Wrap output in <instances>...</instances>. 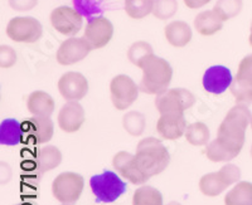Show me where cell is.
Returning <instances> with one entry per match:
<instances>
[{
  "mask_svg": "<svg viewBox=\"0 0 252 205\" xmlns=\"http://www.w3.org/2000/svg\"><path fill=\"white\" fill-rule=\"evenodd\" d=\"M251 120V112L247 106L236 105L227 112L224 120L218 127L217 140L236 156L244 147L245 132Z\"/></svg>",
  "mask_w": 252,
  "mask_h": 205,
  "instance_id": "1",
  "label": "cell"
},
{
  "mask_svg": "<svg viewBox=\"0 0 252 205\" xmlns=\"http://www.w3.org/2000/svg\"><path fill=\"white\" fill-rule=\"evenodd\" d=\"M134 161L144 174L149 177L163 173L170 161L169 151L155 137H146L138 144Z\"/></svg>",
  "mask_w": 252,
  "mask_h": 205,
  "instance_id": "2",
  "label": "cell"
},
{
  "mask_svg": "<svg viewBox=\"0 0 252 205\" xmlns=\"http://www.w3.org/2000/svg\"><path fill=\"white\" fill-rule=\"evenodd\" d=\"M140 69L143 71L139 86L141 92L158 96L168 89L173 77V69L169 62L153 55L141 63Z\"/></svg>",
  "mask_w": 252,
  "mask_h": 205,
  "instance_id": "3",
  "label": "cell"
},
{
  "mask_svg": "<svg viewBox=\"0 0 252 205\" xmlns=\"http://www.w3.org/2000/svg\"><path fill=\"white\" fill-rule=\"evenodd\" d=\"M90 186L97 203H114L126 193V182L114 171L105 170L102 174L94 175Z\"/></svg>",
  "mask_w": 252,
  "mask_h": 205,
  "instance_id": "4",
  "label": "cell"
},
{
  "mask_svg": "<svg viewBox=\"0 0 252 205\" xmlns=\"http://www.w3.org/2000/svg\"><path fill=\"white\" fill-rule=\"evenodd\" d=\"M195 103V96L186 88H170L155 98V107L160 115L184 114Z\"/></svg>",
  "mask_w": 252,
  "mask_h": 205,
  "instance_id": "5",
  "label": "cell"
},
{
  "mask_svg": "<svg viewBox=\"0 0 252 205\" xmlns=\"http://www.w3.org/2000/svg\"><path fill=\"white\" fill-rule=\"evenodd\" d=\"M85 181L80 174L67 171L58 175L52 182V194L62 204H73L80 199Z\"/></svg>",
  "mask_w": 252,
  "mask_h": 205,
  "instance_id": "6",
  "label": "cell"
},
{
  "mask_svg": "<svg viewBox=\"0 0 252 205\" xmlns=\"http://www.w3.org/2000/svg\"><path fill=\"white\" fill-rule=\"evenodd\" d=\"M42 34L43 27L33 17H15L6 26V35L15 43H35Z\"/></svg>",
  "mask_w": 252,
  "mask_h": 205,
  "instance_id": "7",
  "label": "cell"
},
{
  "mask_svg": "<svg viewBox=\"0 0 252 205\" xmlns=\"http://www.w3.org/2000/svg\"><path fill=\"white\" fill-rule=\"evenodd\" d=\"M139 87L126 74H118L110 82V97L112 105L119 111L129 109L138 100Z\"/></svg>",
  "mask_w": 252,
  "mask_h": 205,
  "instance_id": "8",
  "label": "cell"
},
{
  "mask_svg": "<svg viewBox=\"0 0 252 205\" xmlns=\"http://www.w3.org/2000/svg\"><path fill=\"white\" fill-rule=\"evenodd\" d=\"M49 20L53 29L66 37L76 35L83 26L82 14L76 9L66 5L53 9L49 15Z\"/></svg>",
  "mask_w": 252,
  "mask_h": 205,
  "instance_id": "9",
  "label": "cell"
},
{
  "mask_svg": "<svg viewBox=\"0 0 252 205\" xmlns=\"http://www.w3.org/2000/svg\"><path fill=\"white\" fill-rule=\"evenodd\" d=\"M91 51V46L85 38L71 37L61 43L56 59L61 66H72L85 59Z\"/></svg>",
  "mask_w": 252,
  "mask_h": 205,
  "instance_id": "10",
  "label": "cell"
},
{
  "mask_svg": "<svg viewBox=\"0 0 252 205\" xmlns=\"http://www.w3.org/2000/svg\"><path fill=\"white\" fill-rule=\"evenodd\" d=\"M24 140L32 145H42L53 137L55 125L51 117L33 116L23 122Z\"/></svg>",
  "mask_w": 252,
  "mask_h": 205,
  "instance_id": "11",
  "label": "cell"
},
{
  "mask_svg": "<svg viewBox=\"0 0 252 205\" xmlns=\"http://www.w3.org/2000/svg\"><path fill=\"white\" fill-rule=\"evenodd\" d=\"M114 37V26L107 18L96 17L89 20L83 38L92 49H101L107 46Z\"/></svg>",
  "mask_w": 252,
  "mask_h": 205,
  "instance_id": "12",
  "label": "cell"
},
{
  "mask_svg": "<svg viewBox=\"0 0 252 205\" xmlns=\"http://www.w3.org/2000/svg\"><path fill=\"white\" fill-rule=\"evenodd\" d=\"M58 91L66 101H81L89 92V81L80 72H67L58 81Z\"/></svg>",
  "mask_w": 252,
  "mask_h": 205,
  "instance_id": "13",
  "label": "cell"
},
{
  "mask_svg": "<svg viewBox=\"0 0 252 205\" xmlns=\"http://www.w3.org/2000/svg\"><path fill=\"white\" fill-rule=\"evenodd\" d=\"M86 120V115L78 101H68L58 114V126L67 134L77 132Z\"/></svg>",
  "mask_w": 252,
  "mask_h": 205,
  "instance_id": "14",
  "label": "cell"
},
{
  "mask_svg": "<svg viewBox=\"0 0 252 205\" xmlns=\"http://www.w3.org/2000/svg\"><path fill=\"white\" fill-rule=\"evenodd\" d=\"M112 165L116 169V171L120 173L121 176L129 180L134 185H143L144 182L150 179L136 166L134 161V155L126 151H120L115 155L112 159Z\"/></svg>",
  "mask_w": 252,
  "mask_h": 205,
  "instance_id": "15",
  "label": "cell"
},
{
  "mask_svg": "<svg viewBox=\"0 0 252 205\" xmlns=\"http://www.w3.org/2000/svg\"><path fill=\"white\" fill-rule=\"evenodd\" d=\"M233 82L232 73L224 66L209 67L203 74V87L212 94H220L227 91Z\"/></svg>",
  "mask_w": 252,
  "mask_h": 205,
  "instance_id": "16",
  "label": "cell"
},
{
  "mask_svg": "<svg viewBox=\"0 0 252 205\" xmlns=\"http://www.w3.org/2000/svg\"><path fill=\"white\" fill-rule=\"evenodd\" d=\"M187 121L184 114L160 115L157 123V131L165 140H178L186 135Z\"/></svg>",
  "mask_w": 252,
  "mask_h": 205,
  "instance_id": "17",
  "label": "cell"
},
{
  "mask_svg": "<svg viewBox=\"0 0 252 205\" xmlns=\"http://www.w3.org/2000/svg\"><path fill=\"white\" fill-rule=\"evenodd\" d=\"M164 35L166 42L175 48H183L192 40L193 33L188 23L183 20H174L166 24L164 28Z\"/></svg>",
  "mask_w": 252,
  "mask_h": 205,
  "instance_id": "18",
  "label": "cell"
},
{
  "mask_svg": "<svg viewBox=\"0 0 252 205\" xmlns=\"http://www.w3.org/2000/svg\"><path fill=\"white\" fill-rule=\"evenodd\" d=\"M27 107L33 116L51 117L55 111V100L47 92L34 91L28 96Z\"/></svg>",
  "mask_w": 252,
  "mask_h": 205,
  "instance_id": "19",
  "label": "cell"
},
{
  "mask_svg": "<svg viewBox=\"0 0 252 205\" xmlns=\"http://www.w3.org/2000/svg\"><path fill=\"white\" fill-rule=\"evenodd\" d=\"M228 186H231V182L228 181L220 169L217 173H209V174L203 175L199 180V190L207 197H217L223 193Z\"/></svg>",
  "mask_w": 252,
  "mask_h": 205,
  "instance_id": "20",
  "label": "cell"
},
{
  "mask_svg": "<svg viewBox=\"0 0 252 205\" xmlns=\"http://www.w3.org/2000/svg\"><path fill=\"white\" fill-rule=\"evenodd\" d=\"M223 20L215 10H204L194 18L195 30L203 37H211L223 28Z\"/></svg>",
  "mask_w": 252,
  "mask_h": 205,
  "instance_id": "21",
  "label": "cell"
},
{
  "mask_svg": "<svg viewBox=\"0 0 252 205\" xmlns=\"http://www.w3.org/2000/svg\"><path fill=\"white\" fill-rule=\"evenodd\" d=\"M24 141L23 123L15 118H5L0 123V144L5 146H17Z\"/></svg>",
  "mask_w": 252,
  "mask_h": 205,
  "instance_id": "22",
  "label": "cell"
},
{
  "mask_svg": "<svg viewBox=\"0 0 252 205\" xmlns=\"http://www.w3.org/2000/svg\"><path fill=\"white\" fill-rule=\"evenodd\" d=\"M62 161V154L56 146H46L38 148L34 156L35 169L40 174L57 168Z\"/></svg>",
  "mask_w": 252,
  "mask_h": 205,
  "instance_id": "23",
  "label": "cell"
},
{
  "mask_svg": "<svg viewBox=\"0 0 252 205\" xmlns=\"http://www.w3.org/2000/svg\"><path fill=\"white\" fill-rule=\"evenodd\" d=\"M224 205H252V184L238 182L224 197Z\"/></svg>",
  "mask_w": 252,
  "mask_h": 205,
  "instance_id": "24",
  "label": "cell"
},
{
  "mask_svg": "<svg viewBox=\"0 0 252 205\" xmlns=\"http://www.w3.org/2000/svg\"><path fill=\"white\" fill-rule=\"evenodd\" d=\"M132 205H163V195L153 186L143 185L135 190Z\"/></svg>",
  "mask_w": 252,
  "mask_h": 205,
  "instance_id": "25",
  "label": "cell"
},
{
  "mask_svg": "<svg viewBox=\"0 0 252 205\" xmlns=\"http://www.w3.org/2000/svg\"><path fill=\"white\" fill-rule=\"evenodd\" d=\"M209 128L203 122H194L187 127L186 139L193 146H204L209 141Z\"/></svg>",
  "mask_w": 252,
  "mask_h": 205,
  "instance_id": "26",
  "label": "cell"
},
{
  "mask_svg": "<svg viewBox=\"0 0 252 205\" xmlns=\"http://www.w3.org/2000/svg\"><path fill=\"white\" fill-rule=\"evenodd\" d=\"M153 55H154L153 47L145 40H138V42L132 43L130 48L127 49V59L138 68H140L141 63L146 58H149Z\"/></svg>",
  "mask_w": 252,
  "mask_h": 205,
  "instance_id": "27",
  "label": "cell"
},
{
  "mask_svg": "<svg viewBox=\"0 0 252 205\" xmlns=\"http://www.w3.org/2000/svg\"><path fill=\"white\" fill-rule=\"evenodd\" d=\"M153 0H125V12L131 19H143L153 14Z\"/></svg>",
  "mask_w": 252,
  "mask_h": 205,
  "instance_id": "28",
  "label": "cell"
},
{
  "mask_svg": "<svg viewBox=\"0 0 252 205\" xmlns=\"http://www.w3.org/2000/svg\"><path fill=\"white\" fill-rule=\"evenodd\" d=\"M244 8L242 0H217V3L213 6V10L220 17V19L226 20L237 17Z\"/></svg>",
  "mask_w": 252,
  "mask_h": 205,
  "instance_id": "29",
  "label": "cell"
},
{
  "mask_svg": "<svg viewBox=\"0 0 252 205\" xmlns=\"http://www.w3.org/2000/svg\"><path fill=\"white\" fill-rule=\"evenodd\" d=\"M123 126L125 131L131 136H140L145 130L146 118L140 112L130 111L123 117Z\"/></svg>",
  "mask_w": 252,
  "mask_h": 205,
  "instance_id": "30",
  "label": "cell"
},
{
  "mask_svg": "<svg viewBox=\"0 0 252 205\" xmlns=\"http://www.w3.org/2000/svg\"><path fill=\"white\" fill-rule=\"evenodd\" d=\"M229 89L237 105L249 106L252 102V83L237 80L235 77Z\"/></svg>",
  "mask_w": 252,
  "mask_h": 205,
  "instance_id": "31",
  "label": "cell"
},
{
  "mask_svg": "<svg viewBox=\"0 0 252 205\" xmlns=\"http://www.w3.org/2000/svg\"><path fill=\"white\" fill-rule=\"evenodd\" d=\"M206 155L211 161L213 163H223V161H229V160L235 159L236 155L224 147L217 139L211 141L207 146Z\"/></svg>",
  "mask_w": 252,
  "mask_h": 205,
  "instance_id": "32",
  "label": "cell"
},
{
  "mask_svg": "<svg viewBox=\"0 0 252 205\" xmlns=\"http://www.w3.org/2000/svg\"><path fill=\"white\" fill-rule=\"evenodd\" d=\"M153 15L157 19L166 20L178 12V0H153Z\"/></svg>",
  "mask_w": 252,
  "mask_h": 205,
  "instance_id": "33",
  "label": "cell"
},
{
  "mask_svg": "<svg viewBox=\"0 0 252 205\" xmlns=\"http://www.w3.org/2000/svg\"><path fill=\"white\" fill-rule=\"evenodd\" d=\"M17 62V53L10 46L1 44L0 46V67L1 68H10Z\"/></svg>",
  "mask_w": 252,
  "mask_h": 205,
  "instance_id": "34",
  "label": "cell"
},
{
  "mask_svg": "<svg viewBox=\"0 0 252 205\" xmlns=\"http://www.w3.org/2000/svg\"><path fill=\"white\" fill-rule=\"evenodd\" d=\"M237 80L245 81V82L252 83V55L246 56L241 60L237 69Z\"/></svg>",
  "mask_w": 252,
  "mask_h": 205,
  "instance_id": "35",
  "label": "cell"
},
{
  "mask_svg": "<svg viewBox=\"0 0 252 205\" xmlns=\"http://www.w3.org/2000/svg\"><path fill=\"white\" fill-rule=\"evenodd\" d=\"M38 4V0H9L10 8L17 10V12H28L35 8Z\"/></svg>",
  "mask_w": 252,
  "mask_h": 205,
  "instance_id": "36",
  "label": "cell"
},
{
  "mask_svg": "<svg viewBox=\"0 0 252 205\" xmlns=\"http://www.w3.org/2000/svg\"><path fill=\"white\" fill-rule=\"evenodd\" d=\"M187 8L189 9H199L202 6L209 4L212 0H183Z\"/></svg>",
  "mask_w": 252,
  "mask_h": 205,
  "instance_id": "37",
  "label": "cell"
},
{
  "mask_svg": "<svg viewBox=\"0 0 252 205\" xmlns=\"http://www.w3.org/2000/svg\"><path fill=\"white\" fill-rule=\"evenodd\" d=\"M249 42H250V46L252 47V23H251V29H250V37H249Z\"/></svg>",
  "mask_w": 252,
  "mask_h": 205,
  "instance_id": "38",
  "label": "cell"
},
{
  "mask_svg": "<svg viewBox=\"0 0 252 205\" xmlns=\"http://www.w3.org/2000/svg\"><path fill=\"white\" fill-rule=\"evenodd\" d=\"M166 205H181V204H179V203H177V202H170L169 204H166Z\"/></svg>",
  "mask_w": 252,
  "mask_h": 205,
  "instance_id": "39",
  "label": "cell"
},
{
  "mask_svg": "<svg viewBox=\"0 0 252 205\" xmlns=\"http://www.w3.org/2000/svg\"><path fill=\"white\" fill-rule=\"evenodd\" d=\"M15 205H33L31 203H19V204H15Z\"/></svg>",
  "mask_w": 252,
  "mask_h": 205,
  "instance_id": "40",
  "label": "cell"
},
{
  "mask_svg": "<svg viewBox=\"0 0 252 205\" xmlns=\"http://www.w3.org/2000/svg\"><path fill=\"white\" fill-rule=\"evenodd\" d=\"M63 205H71V204H63Z\"/></svg>",
  "mask_w": 252,
  "mask_h": 205,
  "instance_id": "41",
  "label": "cell"
},
{
  "mask_svg": "<svg viewBox=\"0 0 252 205\" xmlns=\"http://www.w3.org/2000/svg\"><path fill=\"white\" fill-rule=\"evenodd\" d=\"M251 127H252V120H251Z\"/></svg>",
  "mask_w": 252,
  "mask_h": 205,
  "instance_id": "42",
  "label": "cell"
},
{
  "mask_svg": "<svg viewBox=\"0 0 252 205\" xmlns=\"http://www.w3.org/2000/svg\"><path fill=\"white\" fill-rule=\"evenodd\" d=\"M251 155H252V148H251Z\"/></svg>",
  "mask_w": 252,
  "mask_h": 205,
  "instance_id": "43",
  "label": "cell"
}]
</instances>
